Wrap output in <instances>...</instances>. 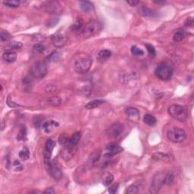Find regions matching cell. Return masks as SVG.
I'll return each mask as SVG.
<instances>
[{
	"label": "cell",
	"mask_w": 194,
	"mask_h": 194,
	"mask_svg": "<svg viewBox=\"0 0 194 194\" xmlns=\"http://www.w3.org/2000/svg\"><path fill=\"white\" fill-rule=\"evenodd\" d=\"M155 74L159 79L164 81H168L172 78L174 69L171 65H168L166 62H162L157 66Z\"/></svg>",
	"instance_id": "1"
},
{
	"label": "cell",
	"mask_w": 194,
	"mask_h": 194,
	"mask_svg": "<svg viewBox=\"0 0 194 194\" xmlns=\"http://www.w3.org/2000/svg\"><path fill=\"white\" fill-rule=\"evenodd\" d=\"M102 30V24L97 20H92L87 23L82 31V37L84 38L92 37Z\"/></svg>",
	"instance_id": "2"
},
{
	"label": "cell",
	"mask_w": 194,
	"mask_h": 194,
	"mask_svg": "<svg viewBox=\"0 0 194 194\" xmlns=\"http://www.w3.org/2000/svg\"><path fill=\"white\" fill-rule=\"evenodd\" d=\"M167 136L171 142L174 143H180L186 140L187 134L183 129L177 128V127H173L168 130Z\"/></svg>",
	"instance_id": "3"
},
{
	"label": "cell",
	"mask_w": 194,
	"mask_h": 194,
	"mask_svg": "<svg viewBox=\"0 0 194 194\" xmlns=\"http://www.w3.org/2000/svg\"><path fill=\"white\" fill-rule=\"evenodd\" d=\"M168 114L174 119L183 122L187 117V109L182 105H172L168 108Z\"/></svg>",
	"instance_id": "4"
},
{
	"label": "cell",
	"mask_w": 194,
	"mask_h": 194,
	"mask_svg": "<svg viewBox=\"0 0 194 194\" xmlns=\"http://www.w3.org/2000/svg\"><path fill=\"white\" fill-rule=\"evenodd\" d=\"M92 66V59L89 57H81L75 61L74 68L79 74H85Z\"/></svg>",
	"instance_id": "5"
},
{
	"label": "cell",
	"mask_w": 194,
	"mask_h": 194,
	"mask_svg": "<svg viewBox=\"0 0 194 194\" xmlns=\"http://www.w3.org/2000/svg\"><path fill=\"white\" fill-rule=\"evenodd\" d=\"M48 67L44 61H38L32 65L31 75L35 78H43L47 75Z\"/></svg>",
	"instance_id": "6"
},
{
	"label": "cell",
	"mask_w": 194,
	"mask_h": 194,
	"mask_svg": "<svg viewBox=\"0 0 194 194\" xmlns=\"http://www.w3.org/2000/svg\"><path fill=\"white\" fill-rule=\"evenodd\" d=\"M163 179L164 176L162 173H158L154 176L150 188H149L150 193L155 194L159 192V190L162 187V185L163 184Z\"/></svg>",
	"instance_id": "7"
},
{
	"label": "cell",
	"mask_w": 194,
	"mask_h": 194,
	"mask_svg": "<svg viewBox=\"0 0 194 194\" xmlns=\"http://www.w3.org/2000/svg\"><path fill=\"white\" fill-rule=\"evenodd\" d=\"M45 10L50 14H55V15H58V14L62 13V5L59 2H56V1H51V2H48L45 4Z\"/></svg>",
	"instance_id": "8"
},
{
	"label": "cell",
	"mask_w": 194,
	"mask_h": 194,
	"mask_svg": "<svg viewBox=\"0 0 194 194\" xmlns=\"http://www.w3.org/2000/svg\"><path fill=\"white\" fill-rule=\"evenodd\" d=\"M52 45L56 48H62L66 44L67 37L66 36L62 33H56L52 36Z\"/></svg>",
	"instance_id": "9"
},
{
	"label": "cell",
	"mask_w": 194,
	"mask_h": 194,
	"mask_svg": "<svg viewBox=\"0 0 194 194\" xmlns=\"http://www.w3.org/2000/svg\"><path fill=\"white\" fill-rule=\"evenodd\" d=\"M124 127L120 123H115L111 125L107 131V134L110 137L117 138L123 132Z\"/></svg>",
	"instance_id": "10"
},
{
	"label": "cell",
	"mask_w": 194,
	"mask_h": 194,
	"mask_svg": "<svg viewBox=\"0 0 194 194\" xmlns=\"http://www.w3.org/2000/svg\"><path fill=\"white\" fill-rule=\"evenodd\" d=\"M47 170H48V173L55 180H59L62 178V169L56 165L55 164H54L53 162H52V163L50 165H48V166L46 167Z\"/></svg>",
	"instance_id": "11"
},
{
	"label": "cell",
	"mask_w": 194,
	"mask_h": 194,
	"mask_svg": "<svg viewBox=\"0 0 194 194\" xmlns=\"http://www.w3.org/2000/svg\"><path fill=\"white\" fill-rule=\"evenodd\" d=\"M64 149L62 152V159L65 161H68L74 156L77 150V146H64Z\"/></svg>",
	"instance_id": "12"
},
{
	"label": "cell",
	"mask_w": 194,
	"mask_h": 194,
	"mask_svg": "<svg viewBox=\"0 0 194 194\" xmlns=\"http://www.w3.org/2000/svg\"><path fill=\"white\" fill-rule=\"evenodd\" d=\"M122 151H123V149H122L121 146H119L117 143H112L107 146L105 155L112 157L114 155H117V154L121 153Z\"/></svg>",
	"instance_id": "13"
},
{
	"label": "cell",
	"mask_w": 194,
	"mask_h": 194,
	"mask_svg": "<svg viewBox=\"0 0 194 194\" xmlns=\"http://www.w3.org/2000/svg\"><path fill=\"white\" fill-rule=\"evenodd\" d=\"M58 123L55 121H45L42 125V128L43 129L44 132L48 134L53 131L57 127H58Z\"/></svg>",
	"instance_id": "14"
},
{
	"label": "cell",
	"mask_w": 194,
	"mask_h": 194,
	"mask_svg": "<svg viewBox=\"0 0 194 194\" xmlns=\"http://www.w3.org/2000/svg\"><path fill=\"white\" fill-rule=\"evenodd\" d=\"M138 11H139L140 15L144 17H153L155 15V12L152 9L148 8L146 5H143V4H141V5H139Z\"/></svg>",
	"instance_id": "15"
},
{
	"label": "cell",
	"mask_w": 194,
	"mask_h": 194,
	"mask_svg": "<svg viewBox=\"0 0 194 194\" xmlns=\"http://www.w3.org/2000/svg\"><path fill=\"white\" fill-rule=\"evenodd\" d=\"M125 114L127 115V116L129 118L134 120H138L139 118V111L137 108H134V107H128L126 108L125 110Z\"/></svg>",
	"instance_id": "16"
},
{
	"label": "cell",
	"mask_w": 194,
	"mask_h": 194,
	"mask_svg": "<svg viewBox=\"0 0 194 194\" xmlns=\"http://www.w3.org/2000/svg\"><path fill=\"white\" fill-rule=\"evenodd\" d=\"M2 58L8 63H12L16 60L17 53L14 51H7L2 55Z\"/></svg>",
	"instance_id": "17"
},
{
	"label": "cell",
	"mask_w": 194,
	"mask_h": 194,
	"mask_svg": "<svg viewBox=\"0 0 194 194\" xmlns=\"http://www.w3.org/2000/svg\"><path fill=\"white\" fill-rule=\"evenodd\" d=\"M111 52L108 49H103V50H101L100 52L98 53L97 55V60L99 61V62H106L107 60L111 57Z\"/></svg>",
	"instance_id": "18"
},
{
	"label": "cell",
	"mask_w": 194,
	"mask_h": 194,
	"mask_svg": "<svg viewBox=\"0 0 194 194\" xmlns=\"http://www.w3.org/2000/svg\"><path fill=\"white\" fill-rule=\"evenodd\" d=\"M79 5L81 10L84 12H86V13H90L92 11H93L94 9L93 5L90 2H88V1H81L79 2Z\"/></svg>",
	"instance_id": "19"
},
{
	"label": "cell",
	"mask_w": 194,
	"mask_h": 194,
	"mask_svg": "<svg viewBox=\"0 0 194 194\" xmlns=\"http://www.w3.org/2000/svg\"><path fill=\"white\" fill-rule=\"evenodd\" d=\"M81 132H77L75 133V134H74L69 138V143H68V144L67 146H77L78 142L80 141V139H81Z\"/></svg>",
	"instance_id": "20"
},
{
	"label": "cell",
	"mask_w": 194,
	"mask_h": 194,
	"mask_svg": "<svg viewBox=\"0 0 194 194\" xmlns=\"http://www.w3.org/2000/svg\"><path fill=\"white\" fill-rule=\"evenodd\" d=\"M143 121L144 123L146 124L149 126H154L156 125L157 121L156 118L153 116V115H150V114H146L144 115L143 117Z\"/></svg>",
	"instance_id": "21"
},
{
	"label": "cell",
	"mask_w": 194,
	"mask_h": 194,
	"mask_svg": "<svg viewBox=\"0 0 194 194\" xmlns=\"http://www.w3.org/2000/svg\"><path fill=\"white\" fill-rule=\"evenodd\" d=\"M105 102V101L103 99H95V100H93L91 102H89L86 105H85V108L87 109H93V108H95L96 107H99V105H101L102 104H103Z\"/></svg>",
	"instance_id": "22"
},
{
	"label": "cell",
	"mask_w": 194,
	"mask_h": 194,
	"mask_svg": "<svg viewBox=\"0 0 194 194\" xmlns=\"http://www.w3.org/2000/svg\"><path fill=\"white\" fill-rule=\"evenodd\" d=\"M83 26H84V21H83V20L81 18H79L71 25V29L74 32H78V31H81L82 29Z\"/></svg>",
	"instance_id": "23"
},
{
	"label": "cell",
	"mask_w": 194,
	"mask_h": 194,
	"mask_svg": "<svg viewBox=\"0 0 194 194\" xmlns=\"http://www.w3.org/2000/svg\"><path fill=\"white\" fill-rule=\"evenodd\" d=\"M55 146V141L52 139H48V140L46 142L45 145V152H48L49 154H52V151H53L54 148Z\"/></svg>",
	"instance_id": "24"
},
{
	"label": "cell",
	"mask_w": 194,
	"mask_h": 194,
	"mask_svg": "<svg viewBox=\"0 0 194 194\" xmlns=\"http://www.w3.org/2000/svg\"><path fill=\"white\" fill-rule=\"evenodd\" d=\"M47 102L52 106H59L62 104V99L58 96H52L48 98Z\"/></svg>",
	"instance_id": "25"
},
{
	"label": "cell",
	"mask_w": 194,
	"mask_h": 194,
	"mask_svg": "<svg viewBox=\"0 0 194 194\" xmlns=\"http://www.w3.org/2000/svg\"><path fill=\"white\" fill-rule=\"evenodd\" d=\"M60 58H61V54L55 51V52H52L50 55H48L46 58V59L49 62H58V60L60 59Z\"/></svg>",
	"instance_id": "26"
},
{
	"label": "cell",
	"mask_w": 194,
	"mask_h": 194,
	"mask_svg": "<svg viewBox=\"0 0 194 194\" xmlns=\"http://www.w3.org/2000/svg\"><path fill=\"white\" fill-rule=\"evenodd\" d=\"M3 4L8 8H18L21 4V2L18 0H6L4 1Z\"/></svg>",
	"instance_id": "27"
},
{
	"label": "cell",
	"mask_w": 194,
	"mask_h": 194,
	"mask_svg": "<svg viewBox=\"0 0 194 194\" xmlns=\"http://www.w3.org/2000/svg\"><path fill=\"white\" fill-rule=\"evenodd\" d=\"M174 180H175V175L172 173H168L165 176H164L163 184L169 186V185H172L173 184Z\"/></svg>",
	"instance_id": "28"
},
{
	"label": "cell",
	"mask_w": 194,
	"mask_h": 194,
	"mask_svg": "<svg viewBox=\"0 0 194 194\" xmlns=\"http://www.w3.org/2000/svg\"><path fill=\"white\" fill-rule=\"evenodd\" d=\"M152 157H153V159H155V160L165 161V162H167V161L170 160L169 155H166V154L161 153V152H159V153H155Z\"/></svg>",
	"instance_id": "29"
},
{
	"label": "cell",
	"mask_w": 194,
	"mask_h": 194,
	"mask_svg": "<svg viewBox=\"0 0 194 194\" xmlns=\"http://www.w3.org/2000/svg\"><path fill=\"white\" fill-rule=\"evenodd\" d=\"M184 32L183 31H178L173 36V40L175 43H180L184 38Z\"/></svg>",
	"instance_id": "30"
},
{
	"label": "cell",
	"mask_w": 194,
	"mask_h": 194,
	"mask_svg": "<svg viewBox=\"0 0 194 194\" xmlns=\"http://www.w3.org/2000/svg\"><path fill=\"white\" fill-rule=\"evenodd\" d=\"M18 155H19L20 159L21 160H28L30 158V152L28 150V148H24L22 150H21L18 153Z\"/></svg>",
	"instance_id": "31"
},
{
	"label": "cell",
	"mask_w": 194,
	"mask_h": 194,
	"mask_svg": "<svg viewBox=\"0 0 194 194\" xmlns=\"http://www.w3.org/2000/svg\"><path fill=\"white\" fill-rule=\"evenodd\" d=\"M17 138H18V140H19V141H25V140H27L26 128H24V127H22V128H21V130H20V131H19V134H18Z\"/></svg>",
	"instance_id": "32"
},
{
	"label": "cell",
	"mask_w": 194,
	"mask_h": 194,
	"mask_svg": "<svg viewBox=\"0 0 194 194\" xmlns=\"http://www.w3.org/2000/svg\"><path fill=\"white\" fill-rule=\"evenodd\" d=\"M131 53H132L133 55H136V56H142L144 54L143 51L142 49H140L139 47L137 46H133L131 48Z\"/></svg>",
	"instance_id": "33"
},
{
	"label": "cell",
	"mask_w": 194,
	"mask_h": 194,
	"mask_svg": "<svg viewBox=\"0 0 194 194\" xmlns=\"http://www.w3.org/2000/svg\"><path fill=\"white\" fill-rule=\"evenodd\" d=\"M69 137H68L65 134H62L58 138V142L61 145H62L63 146H66L69 143Z\"/></svg>",
	"instance_id": "34"
},
{
	"label": "cell",
	"mask_w": 194,
	"mask_h": 194,
	"mask_svg": "<svg viewBox=\"0 0 194 194\" xmlns=\"http://www.w3.org/2000/svg\"><path fill=\"white\" fill-rule=\"evenodd\" d=\"M23 86H24V89L28 90H29L31 87V85H32V81L31 80V78L29 77H26L23 79Z\"/></svg>",
	"instance_id": "35"
},
{
	"label": "cell",
	"mask_w": 194,
	"mask_h": 194,
	"mask_svg": "<svg viewBox=\"0 0 194 194\" xmlns=\"http://www.w3.org/2000/svg\"><path fill=\"white\" fill-rule=\"evenodd\" d=\"M11 39V35L7 31H2L0 33V40L1 41H8Z\"/></svg>",
	"instance_id": "36"
},
{
	"label": "cell",
	"mask_w": 194,
	"mask_h": 194,
	"mask_svg": "<svg viewBox=\"0 0 194 194\" xmlns=\"http://www.w3.org/2000/svg\"><path fill=\"white\" fill-rule=\"evenodd\" d=\"M45 49H46V47L44 46L43 45L40 43L35 44L34 48H33V50H34V52H35V53H41V52H43Z\"/></svg>",
	"instance_id": "37"
},
{
	"label": "cell",
	"mask_w": 194,
	"mask_h": 194,
	"mask_svg": "<svg viewBox=\"0 0 194 194\" xmlns=\"http://www.w3.org/2000/svg\"><path fill=\"white\" fill-rule=\"evenodd\" d=\"M145 46L147 48V51L149 55H150V56L155 57V55H156V52H155V49L153 46L150 45V44H145Z\"/></svg>",
	"instance_id": "38"
},
{
	"label": "cell",
	"mask_w": 194,
	"mask_h": 194,
	"mask_svg": "<svg viewBox=\"0 0 194 194\" xmlns=\"http://www.w3.org/2000/svg\"><path fill=\"white\" fill-rule=\"evenodd\" d=\"M22 43L21 42H17V41H12L10 43L9 46L12 49H20L22 47Z\"/></svg>",
	"instance_id": "39"
},
{
	"label": "cell",
	"mask_w": 194,
	"mask_h": 194,
	"mask_svg": "<svg viewBox=\"0 0 194 194\" xmlns=\"http://www.w3.org/2000/svg\"><path fill=\"white\" fill-rule=\"evenodd\" d=\"M113 180H114L113 175H111V174H109V175H108L106 177H105V180H104V181H103L104 185H105V186H108V185L112 184V182L113 181Z\"/></svg>",
	"instance_id": "40"
},
{
	"label": "cell",
	"mask_w": 194,
	"mask_h": 194,
	"mask_svg": "<svg viewBox=\"0 0 194 194\" xmlns=\"http://www.w3.org/2000/svg\"><path fill=\"white\" fill-rule=\"evenodd\" d=\"M127 193L128 194H136L138 193V187L136 185H131V187L128 188L126 191Z\"/></svg>",
	"instance_id": "41"
},
{
	"label": "cell",
	"mask_w": 194,
	"mask_h": 194,
	"mask_svg": "<svg viewBox=\"0 0 194 194\" xmlns=\"http://www.w3.org/2000/svg\"><path fill=\"white\" fill-rule=\"evenodd\" d=\"M80 92L84 96H89L91 93V90L89 87H83Z\"/></svg>",
	"instance_id": "42"
},
{
	"label": "cell",
	"mask_w": 194,
	"mask_h": 194,
	"mask_svg": "<svg viewBox=\"0 0 194 194\" xmlns=\"http://www.w3.org/2000/svg\"><path fill=\"white\" fill-rule=\"evenodd\" d=\"M118 187L119 186H118V184H115L112 185V186L111 187H109V189H108V192L112 194L115 193H117V191H118Z\"/></svg>",
	"instance_id": "43"
},
{
	"label": "cell",
	"mask_w": 194,
	"mask_h": 194,
	"mask_svg": "<svg viewBox=\"0 0 194 194\" xmlns=\"http://www.w3.org/2000/svg\"><path fill=\"white\" fill-rule=\"evenodd\" d=\"M58 18H52V19L51 20V21L48 23V24H47V26H48V27H50V28H51V27L55 26V25H56L57 23H58Z\"/></svg>",
	"instance_id": "44"
},
{
	"label": "cell",
	"mask_w": 194,
	"mask_h": 194,
	"mask_svg": "<svg viewBox=\"0 0 194 194\" xmlns=\"http://www.w3.org/2000/svg\"><path fill=\"white\" fill-rule=\"evenodd\" d=\"M55 87L54 86V85H51V84H48L46 86V92L48 93L53 92V91H55Z\"/></svg>",
	"instance_id": "45"
},
{
	"label": "cell",
	"mask_w": 194,
	"mask_h": 194,
	"mask_svg": "<svg viewBox=\"0 0 194 194\" xmlns=\"http://www.w3.org/2000/svg\"><path fill=\"white\" fill-rule=\"evenodd\" d=\"M193 19L192 18H189L187 19L186 22H185V25L188 27H193Z\"/></svg>",
	"instance_id": "46"
},
{
	"label": "cell",
	"mask_w": 194,
	"mask_h": 194,
	"mask_svg": "<svg viewBox=\"0 0 194 194\" xmlns=\"http://www.w3.org/2000/svg\"><path fill=\"white\" fill-rule=\"evenodd\" d=\"M43 193H46V194H54V193H55V190H54V188L48 187V188H47V189Z\"/></svg>",
	"instance_id": "47"
},
{
	"label": "cell",
	"mask_w": 194,
	"mask_h": 194,
	"mask_svg": "<svg viewBox=\"0 0 194 194\" xmlns=\"http://www.w3.org/2000/svg\"><path fill=\"white\" fill-rule=\"evenodd\" d=\"M127 3L129 4L131 6H137V5H139L140 2L139 1H134V0H131V1H127Z\"/></svg>",
	"instance_id": "48"
},
{
	"label": "cell",
	"mask_w": 194,
	"mask_h": 194,
	"mask_svg": "<svg viewBox=\"0 0 194 194\" xmlns=\"http://www.w3.org/2000/svg\"><path fill=\"white\" fill-rule=\"evenodd\" d=\"M7 103H8V105H9L10 107H16L18 106V105H16V104H15V102H13L12 101H11V98H10V96L8 97V99H7Z\"/></svg>",
	"instance_id": "49"
},
{
	"label": "cell",
	"mask_w": 194,
	"mask_h": 194,
	"mask_svg": "<svg viewBox=\"0 0 194 194\" xmlns=\"http://www.w3.org/2000/svg\"><path fill=\"white\" fill-rule=\"evenodd\" d=\"M153 2L155 4H157V5H164L166 2L164 1V0H154Z\"/></svg>",
	"instance_id": "50"
},
{
	"label": "cell",
	"mask_w": 194,
	"mask_h": 194,
	"mask_svg": "<svg viewBox=\"0 0 194 194\" xmlns=\"http://www.w3.org/2000/svg\"><path fill=\"white\" fill-rule=\"evenodd\" d=\"M31 193H41V192L40 191H39V190H33V191H31Z\"/></svg>",
	"instance_id": "51"
}]
</instances>
